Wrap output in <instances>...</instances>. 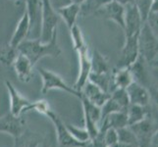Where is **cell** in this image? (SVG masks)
I'll return each instance as SVG.
<instances>
[{"label": "cell", "mask_w": 158, "mask_h": 147, "mask_svg": "<svg viewBox=\"0 0 158 147\" xmlns=\"http://www.w3.org/2000/svg\"><path fill=\"white\" fill-rule=\"evenodd\" d=\"M153 139H158V130L153 133Z\"/></svg>", "instance_id": "obj_42"}, {"label": "cell", "mask_w": 158, "mask_h": 147, "mask_svg": "<svg viewBox=\"0 0 158 147\" xmlns=\"http://www.w3.org/2000/svg\"><path fill=\"white\" fill-rule=\"evenodd\" d=\"M145 22L135 3H130L126 5V16H125V37H131L134 35H139L140 30Z\"/></svg>", "instance_id": "obj_10"}, {"label": "cell", "mask_w": 158, "mask_h": 147, "mask_svg": "<svg viewBox=\"0 0 158 147\" xmlns=\"http://www.w3.org/2000/svg\"><path fill=\"white\" fill-rule=\"evenodd\" d=\"M85 2V0H73V3H76V4H78V5H81L83 4Z\"/></svg>", "instance_id": "obj_41"}, {"label": "cell", "mask_w": 158, "mask_h": 147, "mask_svg": "<svg viewBox=\"0 0 158 147\" xmlns=\"http://www.w3.org/2000/svg\"><path fill=\"white\" fill-rule=\"evenodd\" d=\"M13 66L16 71V75H17V77L21 81H23V83H29L31 80L34 65H32L31 60L26 55L19 52Z\"/></svg>", "instance_id": "obj_17"}, {"label": "cell", "mask_w": 158, "mask_h": 147, "mask_svg": "<svg viewBox=\"0 0 158 147\" xmlns=\"http://www.w3.org/2000/svg\"><path fill=\"white\" fill-rule=\"evenodd\" d=\"M57 31L48 42H42L40 39H26L17 47L20 53L28 57L32 65L44 57H58L61 54V48L57 42Z\"/></svg>", "instance_id": "obj_1"}, {"label": "cell", "mask_w": 158, "mask_h": 147, "mask_svg": "<svg viewBox=\"0 0 158 147\" xmlns=\"http://www.w3.org/2000/svg\"><path fill=\"white\" fill-rule=\"evenodd\" d=\"M128 114L127 111H118L113 112L106 116L100 122V133H104L108 129H121L124 127H128Z\"/></svg>", "instance_id": "obj_16"}, {"label": "cell", "mask_w": 158, "mask_h": 147, "mask_svg": "<svg viewBox=\"0 0 158 147\" xmlns=\"http://www.w3.org/2000/svg\"><path fill=\"white\" fill-rule=\"evenodd\" d=\"M158 12V0H153L151 7V13H156Z\"/></svg>", "instance_id": "obj_39"}, {"label": "cell", "mask_w": 158, "mask_h": 147, "mask_svg": "<svg viewBox=\"0 0 158 147\" xmlns=\"http://www.w3.org/2000/svg\"><path fill=\"white\" fill-rule=\"evenodd\" d=\"M31 110H35L36 112L45 115V114L50 110V108H49V104H48L45 100H39V101L32 102V104L30 108V111Z\"/></svg>", "instance_id": "obj_34"}, {"label": "cell", "mask_w": 158, "mask_h": 147, "mask_svg": "<svg viewBox=\"0 0 158 147\" xmlns=\"http://www.w3.org/2000/svg\"><path fill=\"white\" fill-rule=\"evenodd\" d=\"M10 97V113L16 117H21L22 114L30 111L32 102L28 100L15 88V86L9 80L5 81Z\"/></svg>", "instance_id": "obj_11"}, {"label": "cell", "mask_w": 158, "mask_h": 147, "mask_svg": "<svg viewBox=\"0 0 158 147\" xmlns=\"http://www.w3.org/2000/svg\"><path fill=\"white\" fill-rule=\"evenodd\" d=\"M70 31H71V36H72V41H73L74 49H75L76 51L78 52L83 47H85V45H88V44H86L83 32H81V29L79 28L77 25H75Z\"/></svg>", "instance_id": "obj_29"}, {"label": "cell", "mask_w": 158, "mask_h": 147, "mask_svg": "<svg viewBox=\"0 0 158 147\" xmlns=\"http://www.w3.org/2000/svg\"><path fill=\"white\" fill-rule=\"evenodd\" d=\"M29 31H30L29 17L27 12H25L18 22V25L16 27V30L14 31L12 37H11L9 44L11 46L17 48L22 42L25 41L26 39H28Z\"/></svg>", "instance_id": "obj_18"}, {"label": "cell", "mask_w": 158, "mask_h": 147, "mask_svg": "<svg viewBox=\"0 0 158 147\" xmlns=\"http://www.w3.org/2000/svg\"><path fill=\"white\" fill-rule=\"evenodd\" d=\"M139 35L125 37V43L120 54L117 68H129L139 57Z\"/></svg>", "instance_id": "obj_9"}, {"label": "cell", "mask_w": 158, "mask_h": 147, "mask_svg": "<svg viewBox=\"0 0 158 147\" xmlns=\"http://www.w3.org/2000/svg\"><path fill=\"white\" fill-rule=\"evenodd\" d=\"M118 133V137H119V141H122V142H126V143H130V144H138L139 140L135 137V133L132 130L129 126L128 127H124L121 129H117Z\"/></svg>", "instance_id": "obj_30"}, {"label": "cell", "mask_w": 158, "mask_h": 147, "mask_svg": "<svg viewBox=\"0 0 158 147\" xmlns=\"http://www.w3.org/2000/svg\"><path fill=\"white\" fill-rule=\"evenodd\" d=\"M127 92L131 104L146 107L150 101V91L138 81H134L127 88Z\"/></svg>", "instance_id": "obj_14"}, {"label": "cell", "mask_w": 158, "mask_h": 147, "mask_svg": "<svg viewBox=\"0 0 158 147\" xmlns=\"http://www.w3.org/2000/svg\"><path fill=\"white\" fill-rule=\"evenodd\" d=\"M111 0H85V2L81 5L80 16L89 17L92 15H96Z\"/></svg>", "instance_id": "obj_22"}, {"label": "cell", "mask_w": 158, "mask_h": 147, "mask_svg": "<svg viewBox=\"0 0 158 147\" xmlns=\"http://www.w3.org/2000/svg\"><path fill=\"white\" fill-rule=\"evenodd\" d=\"M15 1H18V2H23V1H25V4H26L27 0H15Z\"/></svg>", "instance_id": "obj_46"}, {"label": "cell", "mask_w": 158, "mask_h": 147, "mask_svg": "<svg viewBox=\"0 0 158 147\" xmlns=\"http://www.w3.org/2000/svg\"><path fill=\"white\" fill-rule=\"evenodd\" d=\"M154 143H155V147H158V139H153Z\"/></svg>", "instance_id": "obj_44"}, {"label": "cell", "mask_w": 158, "mask_h": 147, "mask_svg": "<svg viewBox=\"0 0 158 147\" xmlns=\"http://www.w3.org/2000/svg\"><path fill=\"white\" fill-rule=\"evenodd\" d=\"M139 55L144 61L153 66L158 59V39L148 22L143 24L139 36Z\"/></svg>", "instance_id": "obj_2"}, {"label": "cell", "mask_w": 158, "mask_h": 147, "mask_svg": "<svg viewBox=\"0 0 158 147\" xmlns=\"http://www.w3.org/2000/svg\"><path fill=\"white\" fill-rule=\"evenodd\" d=\"M113 85L115 88H125L134 83L135 80L130 68H117L112 72Z\"/></svg>", "instance_id": "obj_19"}, {"label": "cell", "mask_w": 158, "mask_h": 147, "mask_svg": "<svg viewBox=\"0 0 158 147\" xmlns=\"http://www.w3.org/2000/svg\"><path fill=\"white\" fill-rule=\"evenodd\" d=\"M101 137L103 138V141L104 143L110 147L113 144H115L117 141H119V137H118V133H117V129H106L104 133H101Z\"/></svg>", "instance_id": "obj_33"}, {"label": "cell", "mask_w": 158, "mask_h": 147, "mask_svg": "<svg viewBox=\"0 0 158 147\" xmlns=\"http://www.w3.org/2000/svg\"><path fill=\"white\" fill-rule=\"evenodd\" d=\"M110 147H135L134 144H130L126 142H122V141H117L115 144H113Z\"/></svg>", "instance_id": "obj_37"}, {"label": "cell", "mask_w": 158, "mask_h": 147, "mask_svg": "<svg viewBox=\"0 0 158 147\" xmlns=\"http://www.w3.org/2000/svg\"><path fill=\"white\" fill-rule=\"evenodd\" d=\"M115 1L125 5V6L128 5V4H130V3H135V0H115Z\"/></svg>", "instance_id": "obj_40"}, {"label": "cell", "mask_w": 158, "mask_h": 147, "mask_svg": "<svg viewBox=\"0 0 158 147\" xmlns=\"http://www.w3.org/2000/svg\"><path fill=\"white\" fill-rule=\"evenodd\" d=\"M135 133L138 140L143 141L141 144H148L150 138V133H152V124L148 117L144 119L138 124H135L133 126H129Z\"/></svg>", "instance_id": "obj_21"}, {"label": "cell", "mask_w": 158, "mask_h": 147, "mask_svg": "<svg viewBox=\"0 0 158 147\" xmlns=\"http://www.w3.org/2000/svg\"><path fill=\"white\" fill-rule=\"evenodd\" d=\"M43 2V19H42V34L40 40L42 42H48L57 31V25L59 23L60 16L57 11L52 7L49 0H42Z\"/></svg>", "instance_id": "obj_6"}, {"label": "cell", "mask_w": 158, "mask_h": 147, "mask_svg": "<svg viewBox=\"0 0 158 147\" xmlns=\"http://www.w3.org/2000/svg\"><path fill=\"white\" fill-rule=\"evenodd\" d=\"M60 18H62L69 30H71L76 25L77 19L81 13V6L76 3H72L69 6L62 8L57 11Z\"/></svg>", "instance_id": "obj_20"}, {"label": "cell", "mask_w": 158, "mask_h": 147, "mask_svg": "<svg viewBox=\"0 0 158 147\" xmlns=\"http://www.w3.org/2000/svg\"><path fill=\"white\" fill-rule=\"evenodd\" d=\"M145 61L144 59L139 55V59L135 61L132 66H130V70L133 74V77L135 81L141 84V80H145L146 72H145Z\"/></svg>", "instance_id": "obj_26"}, {"label": "cell", "mask_w": 158, "mask_h": 147, "mask_svg": "<svg viewBox=\"0 0 158 147\" xmlns=\"http://www.w3.org/2000/svg\"><path fill=\"white\" fill-rule=\"evenodd\" d=\"M49 2L52 5V7L56 11H58L71 5L73 3V0H49Z\"/></svg>", "instance_id": "obj_36"}, {"label": "cell", "mask_w": 158, "mask_h": 147, "mask_svg": "<svg viewBox=\"0 0 158 147\" xmlns=\"http://www.w3.org/2000/svg\"><path fill=\"white\" fill-rule=\"evenodd\" d=\"M138 147H139V146H138Z\"/></svg>", "instance_id": "obj_47"}, {"label": "cell", "mask_w": 158, "mask_h": 147, "mask_svg": "<svg viewBox=\"0 0 158 147\" xmlns=\"http://www.w3.org/2000/svg\"><path fill=\"white\" fill-rule=\"evenodd\" d=\"M127 114L129 126H133L135 124H138L148 117V111L146 107L135 104H131L129 106Z\"/></svg>", "instance_id": "obj_24"}, {"label": "cell", "mask_w": 158, "mask_h": 147, "mask_svg": "<svg viewBox=\"0 0 158 147\" xmlns=\"http://www.w3.org/2000/svg\"><path fill=\"white\" fill-rule=\"evenodd\" d=\"M18 54V48H15L10 44L0 45V63L4 66H13Z\"/></svg>", "instance_id": "obj_25"}, {"label": "cell", "mask_w": 158, "mask_h": 147, "mask_svg": "<svg viewBox=\"0 0 158 147\" xmlns=\"http://www.w3.org/2000/svg\"><path fill=\"white\" fill-rule=\"evenodd\" d=\"M84 110L85 128L89 132L91 140L98 137L100 133V122L102 118L101 107L89 101L85 96L81 98Z\"/></svg>", "instance_id": "obj_4"}, {"label": "cell", "mask_w": 158, "mask_h": 147, "mask_svg": "<svg viewBox=\"0 0 158 147\" xmlns=\"http://www.w3.org/2000/svg\"><path fill=\"white\" fill-rule=\"evenodd\" d=\"M77 53L79 55V76L73 88L76 90L81 92L84 86L89 80L92 61H91V54L89 53L88 45L83 47Z\"/></svg>", "instance_id": "obj_8"}, {"label": "cell", "mask_w": 158, "mask_h": 147, "mask_svg": "<svg viewBox=\"0 0 158 147\" xmlns=\"http://www.w3.org/2000/svg\"><path fill=\"white\" fill-rule=\"evenodd\" d=\"M150 95L152 96V98H153V100L155 102L156 106L158 107V88L157 89H151L150 91Z\"/></svg>", "instance_id": "obj_38"}, {"label": "cell", "mask_w": 158, "mask_h": 147, "mask_svg": "<svg viewBox=\"0 0 158 147\" xmlns=\"http://www.w3.org/2000/svg\"><path fill=\"white\" fill-rule=\"evenodd\" d=\"M118 111H124L123 109L120 107L118 103L112 99L111 97H109V99L104 103V105L101 107V113H102V119H104L106 116H108L109 114H111L113 112H118Z\"/></svg>", "instance_id": "obj_32"}, {"label": "cell", "mask_w": 158, "mask_h": 147, "mask_svg": "<svg viewBox=\"0 0 158 147\" xmlns=\"http://www.w3.org/2000/svg\"><path fill=\"white\" fill-rule=\"evenodd\" d=\"M40 74L42 79V88H41L42 94H46L48 91H50L52 89H60L68 92L69 94H72L76 97L80 98V99L83 97V92L76 90L73 86L68 85L59 75L43 68L40 69Z\"/></svg>", "instance_id": "obj_5"}, {"label": "cell", "mask_w": 158, "mask_h": 147, "mask_svg": "<svg viewBox=\"0 0 158 147\" xmlns=\"http://www.w3.org/2000/svg\"><path fill=\"white\" fill-rule=\"evenodd\" d=\"M156 69V78H157V84H158V68H155Z\"/></svg>", "instance_id": "obj_45"}, {"label": "cell", "mask_w": 158, "mask_h": 147, "mask_svg": "<svg viewBox=\"0 0 158 147\" xmlns=\"http://www.w3.org/2000/svg\"><path fill=\"white\" fill-rule=\"evenodd\" d=\"M96 15L109 21H113L124 31L125 16H126V6L125 5L115 1V0H111Z\"/></svg>", "instance_id": "obj_12"}, {"label": "cell", "mask_w": 158, "mask_h": 147, "mask_svg": "<svg viewBox=\"0 0 158 147\" xmlns=\"http://www.w3.org/2000/svg\"><path fill=\"white\" fill-rule=\"evenodd\" d=\"M26 12L29 17L30 31L28 39H40L42 34V0H27Z\"/></svg>", "instance_id": "obj_3"}, {"label": "cell", "mask_w": 158, "mask_h": 147, "mask_svg": "<svg viewBox=\"0 0 158 147\" xmlns=\"http://www.w3.org/2000/svg\"><path fill=\"white\" fill-rule=\"evenodd\" d=\"M153 67H155V68H158V59L156 60V62L154 63V65H153Z\"/></svg>", "instance_id": "obj_43"}, {"label": "cell", "mask_w": 158, "mask_h": 147, "mask_svg": "<svg viewBox=\"0 0 158 147\" xmlns=\"http://www.w3.org/2000/svg\"><path fill=\"white\" fill-rule=\"evenodd\" d=\"M66 126L75 139H77L80 142H83L85 144H89L91 140L90 135L85 128H78L71 124H66Z\"/></svg>", "instance_id": "obj_28"}, {"label": "cell", "mask_w": 158, "mask_h": 147, "mask_svg": "<svg viewBox=\"0 0 158 147\" xmlns=\"http://www.w3.org/2000/svg\"><path fill=\"white\" fill-rule=\"evenodd\" d=\"M146 22H148V24L149 25L152 31L154 32V35L157 36V39H158V12L150 13L149 17Z\"/></svg>", "instance_id": "obj_35"}, {"label": "cell", "mask_w": 158, "mask_h": 147, "mask_svg": "<svg viewBox=\"0 0 158 147\" xmlns=\"http://www.w3.org/2000/svg\"><path fill=\"white\" fill-rule=\"evenodd\" d=\"M152 3H153V0H135V4L137 5V7L144 22L148 21L151 13Z\"/></svg>", "instance_id": "obj_31"}, {"label": "cell", "mask_w": 158, "mask_h": 147, "mask_svg": "<svg viewBox=\"0 0 158 147\" xmlns=\"http://www.w3.org/2000/svg\"><path fill=\"white\" fill-rule=\"evenodd\" d=\"M45 116H47L50 119V121L53 123L54 127H55L58 143L61 147H85L89 145L83 142H80L77 139H75L73 135L69 132L66 124H64L62 122V120L53 111L49 110L45 114Z\"/></svg>", "instance_id": "obj_7"}, {"label": "cell", "mask_w": 158, "mask_h": 147, "mask_svg": "<svg viewBox=\"0 0 158 147\" xmlns=\"http://www.w3.org/2000/svg\"><path fill=\"white\" fill-rule=\"evenodd\" d=\"M91 61H92L91 72L97 74H108L112 72L110 70V67H109L106 57L104 55H102L98 50H94V52H92Z\"/></svg>", "instance_id": "obj_23"}, {"label": "cell", "mask_w": 158, "mask_h": 147, "mask_svg": "<svg viewBox=\"0 0 158 147\" xmlns=\"http://www.w3.org/2000/svg\"><path fill=\"white\" fill-rule=\"evenodd\" d=\"M110 97L118 103L124 111H127L131 105L127 89L125 88H115L110 93Z\"/></svg>", "instance_id": "obj_27"}, {"label": "cell", "mask_w": 158, "mask_h": 147, "mask_svg": "<svg viewBox=\"0 0 158 147\" xmlns=\"http://www.w3.org/2000/svg\"><path fill=\"white\" fill-rule=\"evenodd\" d=\"M81 92H83V96H85L89 101L99 107L104 105V103L110 97V93L104 91L98 85H96L90 80L85 84Z\"/></svg>", "instance_id": "obj_15"}, {"label": "cell", "mask_w": 158, "mask_h": 147, "mask_svg": "<svg viewBox=\"0 0 158 147\" xmlns=\"http://www.w3.org/2000/svg\"><path fill=\"white\" fill-rule=\"evenodd\" d=\"M25 122L22 117H16L10 112L0 117V133L10 134L15 139H18L23 133Z\"/></svg>", "instance_id": "obj_13"}]
</instances>
